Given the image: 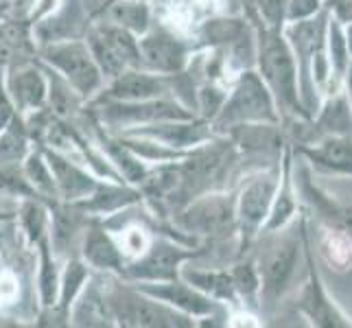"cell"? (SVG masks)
Here are the masks:
<instances>
[{
  "label": "cell",
  "instance_id": "6da1fadb",
  "mask_svg": "<svg viewBox=\"0 0 352 328\" xmlns=\"http://www.w3.org/2000/svg\"><path fill=\"white\" fill-rule=\"evenodd\" d=\"M217 125L234 127L241 123H274V103L270 92L265 90L263 81L248 72L236 86L234 94L217 112Z\"/></svg>",
  "mask_w": 352,
  "mask_h": 328
},
{
  "label": "cell",
  "instance_id": "7a4b0ae2",
  "mask_svg": "<svg viewBox=\"0 0 352 328\" xmlns=\"http://www.w3.org/2000/svg\"><path fill=\"white\" fill-rule=\"evenodd\" d=\"M261 70L265 81L287 107H298L296 64L278 31H267L261 42Z\"/></svg>",
  "mask_w": 352,
  "mask_h": 328
},
{
  "label": "cell",
  "instance_id": "3957f363",
  "mask_svg": "<svg viewBox=\"0 0 352 328\" xmlns=\"http://www.w3.org/2000/svg\"><path fill=\"white\" fill-rule=\"evenodd\" d=\"M90 53L103 75L118 77L120 72L136 68L140 64L138 44L131 40V33L120 27H101L90 33Z\"/></svg>",
  "mask_w": 352,
  "mask_h": 328
},
{
  "label": "cell",
  "instance_id": "277c9868",
  "mask_svg": "<svg viewBox=\"0 0 352 328\" xmlns=\"http://www.w3.org/2000/svg\"><path fill=\"white\" fill-rule=\"evenodd\" d=\"M46 62L55 66L66 81L75 88L79 94H92L101 83V68L96 66L90 48L77 42H64L53 44L46 48Z\"/></svg>",
  "mask_w": 352,
  "mask_h": 328
},
{
  "label": "cell",
  "instance_id": "5b68a950",
  "mask_svg": "<svg viewBox=\"0 0 352 328\" xmlns=\"http://www.w3.org/2000/svg\"><path fill=\"white\" fill-rule=\"evenodd\" d=\"M110 309L120 320V324L127 326H186V322L168 311L166 307L157 305L153 300H147L131 291H114L107 298Z\"/></svg>",
  "mask_w": 352,
  "mask_h": 328
},
{
  "label": "cell",
  "instance_id": "8992f818",
  "mask_svg": "<svg viewBox=\"0 0 352 328\" xmlns=\"http://www.w3.org/2000/svg\"><path fill=\"white\" fill-rule=\"evenodd\" d=\"M138 51H140V62H144L151 70L168 72V75L179 72L186 62L184 44L166 31H153L149 35H144V40H140L138 44Z\"/></svg>",
  "mask_w": 352,
  "mask_h": 328
},
{
  "label": "cell",
  "instance_id": "52a82bcc",
  "mask_svg": "<svg viewBox=\"0 0 352 328\" xmlns=\"http://www.w3.org/2000/svg\"><path fill=\"white\" fill-rule=\"evenodd\" d=\"M179 221L188 230H195V232H201V234H221L232 228L234 215L228 199L208 197L204 201H197L195 206H190V208L182 215Z\"/></svg>",
  "mask_w": 352,
  "mask_h": 328
},
{
  "label": "cell",
  "instance_id": "ba28073f",
  "mask_svg": "<svg viewBox=\"0 0 352 328\" xmlns=\"http://www.w3.org/2000/svg\"><path fill=\"white\" fill-rule=\"evenodd\" d=\"M103 116L112 123H147V120L155 118H177V120H186L188 114L182 112L175 103H166V101H127V103H116V105H107L103 109Z\"/></svg>",
  "mask_w": 352,
  "mask_h": 328
},
{
  "label": "cell",
  "instance_id": "9c48e42d",
  "mask_svg": "<svg viewBox=\"0 0 352 328\" xmlns=\"http://www.w3.org/2000/svg\"><path fill=\"white\" fill-rule=\"evenodd\" d=\"M296 256H298V243L294 239H283L274 248L267 250L263 259L265 296L274 298L285 289L291 272H294Z\"/></svg>",
  "mask_w": 352,
  "mask_h": 328
},
{
  "label": "cell",
  "instance_id": "30bf717a",
  "mask_svg": "<svg viewBox=\"0 0 352 328\" xmlns=\"http://www.w3.org/2000/svg\"><path fill=\"white\" fill-rule=\"evenodd\" d=\"M226 155H230L226 147H208L197 151L179 171L182 190L190 195V193H197L199 188L208 186L226 164Z\"/></svg>",
  "mask_w": 352,
  "mask_h": 328
},
{
  "label": "cell",
  "instance_id": "8fae6325",
  "mask_svg": "<svg viewBox=\"0 0 352 328\" xmlns=\"http://www.w3.org/2000/svg\"><path fill=\"white\" fill-rule=\"evenodd\" d=\"M186 259V254L168 243H155L151 252L138 265H133L129 274L144 281H173L177 265Z\"/></svg>",
  "mask_w": 352,
  "mask_h": 328
},
{
  "label": "cell",
  "instance_id": "7c38bea8",
  "mask_svg": "<svg viewBox=\"0 0 352 328\" xmlns=\"http://www.w3.org/2000/svg\"><path fill=\"white\" fill-rule=\"evenodd\" d=\"M164 90L166 83L160 77L142 75V72H133L129 68L116 77L114 86L110 88V96L123 101H147L157 94H162Z\"/></svg>",
  "mask_w": 352,
  "mask_h": 328
},
{
  "label": "cell",
  "instance_id": "4fadbf2b",
  "mask_svg": "<svg viewBox=\"0 0 352 328\" xmlns=\"http://www.w3.org/2000/svg\"><path fill=\"white\" fill-rule=\"evenodd\" d=\"M276 190V179L274 177H258L243 190L241 201H239V215L248 226H258L267 217L270 204Z\"/></svg>",
  "mask_w": 352,
  "mask_h": 328
},
{
  "label": "cell",
  "instance_id": "5bb4252c",
  "mask_svg": "<svg viewBox=\"0 0 352 328\" xmlns=\"http://www.w3.org/2000/svg\"><path fill=\"white\" fill-rule=\"evenodd\" d=\"M149 296L157 298V300H164L168 305H173L182 311L186 313H192V315H204V313H210L212 311V305L210 300L197 294L195 289H190L186 285H179V283H168V285H149L144 287Z\"/></svg>",
  "mask_w": 352,
  "mask_h": 328
},
{
  "label": "cell",
  "instance_id": "9a60e30c",
  "mask_svg": "<svg viewBox=\"0 0 352 328\" xmlns=\"http://www.w3.org/2000/svg\"><path fill=\"white\" fill-rule=\"evenodd\" d=\"M232 136L236 144L245 151H278L283 144L280 133L267 123H241L232 127Z\"/></svg>",
  "mask_w": 352,
  "mask_h": 328
},
{
  "label": "cell",
  "instance_id": "2e32d148",
  "mask_svg": "<svg viewBox=\"0 0 352 328\" xmlns=\"http://www.w3.org/2000/svg\"><path fill=\"white\" fill-rule=\"evenodd\" d=\"M11 92L22 107H40L46 96V83L33 68H18L11 72Z\"/></svg>",
  "mask_w": 352,
  "mask_h": 328
},
{
  "label": "cell",
  "instance_id": "e0dca14e",
  "mask_svg": "<svg viewBox=\"0 0 352 328\" xmlns=\"http://www.w3.org/2000/svg\"><path fill=\"white\" fill-rule=\"evenodd\" d=\"M51 168H53V175L57 179L59 188H62L66 197L75 199V197H83V195H88V193H92L94 188L92 179L86 173H81L77 166L62 160V157L51 155Z\"/></svg>",
  "mask_w": 352,
  "mask_h": 328
},
{
  "label": "cell",
  "instance_id": "ac0fdd59",
  "mask_svg": "<svg viewBox=\"0 0 352 328\" xmlns=\"http://www.w3.org/2000/svg\"><path fill=\"white\" fill-rule=\"evenodd\" d=\"M31 53L29 35L24 24L9 22L0 27V62L3 64H18Z\"/></svg>",
  "mask_w": 352,
  "mask_h": 328
},
{
  "label": "cell",
  "instance_id": "d6986e66",
  "mask_svg": "<svg viewBox=\"0 0 352 328\" xmlns=\"http://www.w3.org/2000/svg\"><path fill=\"white\" fill-rule=\"evenodd\" d=\"M110 20L129 33H144L149 27V9L140 0H120L110 7Z\"/></svg>",
  "mask_w": 352,
  "mask_h": 328
},
{
  "label": "cell",
  "instance_id": "ffe728a7",
  "mask_svg": "<svg viewBox=\"0 0 352 328\" xmlns=\"http://www.w3.org/2000/svg\"><path fill=\"white\" fill-rule=\"evenodd\" d=\"M315 162L339 168V171H352V140L346 136H333L318 151L309 153Z\"/></svg>",
  "mask_w": 352,
  "mask_h": 328
},
{
  "label": "cell",
  "instance_id": "44dd1931",
  "mask_svg": "<svg viewBox=\"0 0 352 328\" xmlns=\"http://www.w3.org/2000/svg\"><path fill=\"white\" fill-rule=\"evenodd\" d=\"M305 309L309 311V315L313 318L315 324H320V326H344L342 318H339V315L333 311V307L329 305V300L324 298L322 289L318 287V281H315L307 291Z\"/></svg>",
  "mask_w": 352,
  "mask_h": 328
},
{
  "label": "cell",
  "instance_id": "7402d4cb",
  "mask_svg": "<svg viewBox=\"0 0 352 328\" xmlns=\"http://www.w3.org/2000/svg\"><path fill=\"white\" fill-rule=\"evenodd\" d=\"M86 256L90 263L99 267H118L120 256L116 248L112 245V241L107 239L101 230H92L86 241Z\"/></svg>",
  "mask_w": 352,
  "mask_h": 328
},
{
  "label": "cell",
  "instance_id": "603a6c76",
  "mask_svg": "<svg viewBox=\"0 0 352 328\" xmlns=\"http://www.w3.org/2000/svg\"><path fill=\"white\" fill-rule=\"evenodd\" d=\"M147 133L173 144V147H186V144H195L206 138L204 125H168V127L147 129Z\"/></svg>",
  "mask_w": 352,
  "mask_h": 328
},
{
  "label": "cell",
  "instance_id": "cb8c5ba5",
  "mask_svg": "<svg viewBox=\"0 0 352 328\" xmlns=\"http://www.w3.org/2000/svg\"><path fill=\"white\" fill-rule=\"evenodd\" d=\"M186 281L192 287H199L204 291H210L214 296L221 298H232L234 294V285H232V276L228 274H208V272H186Z\"/></svg>",
  "mask_w": 352,
  "mask_h": 328
},
{
  "label": "cell",
  "instance_id": "d4e9b609",
  "mask_svg": "<svg viewBox=\"0 0 352 328\" xmlns=\"http://www.w3.org/2000/svg\"><path fill=\"white\" fill-rule=\"evenodd\" d=\"M320 125L335 133V136H346V133L352 131V116H350V109L346 99H335L329 107L324 109Z\"/></svg>",
  "mask_w": 352,
  "mask_h": 328
},
{
  "label": "cell",
  "instance_id": "484cf974",
  "mask_svg": "<svg viewBox=\"0 0 352 328\" xmlns=\"http://www.w3.org/2000/svg\"><path fill=\"white\" fill-rule=\"evenodd\" d=\"M204 35L210 42H234L243 35V27L236 20H212L204 27Z\"/></svg>",
  "mask_w": 352,
  "mask_h": 328
},
{
  "label": "cell",
  "instance_id": "4316f807",
  "mask_svg": "<svg viewBox=\"0 0 352 328\" xmlns=\"http://www.w3.org/2000/svg\"><path fill=\"white\" fill-rule=\"evenodd\" d=\"M232 285H234V289H239L241 294H245V296L256 291L258 281H256V274H254V270H252V265H239L236 267L234 274H232Z\"/></svg>",
  "mask_w": 352,
  "mask_h": 328
},
{
  "label": "cell",
  "instance_id": "83f0119b",
  "mask_svg": "<svg viewBox=\"0 0 352 328\" xmlns=\"http://www.w3.org/2000/svg\"><path fill=\"white\" fill-rule=\"evenodd\" d=\"M83 278H86V267L81 263H70L68 270H66V276H64V302L68 305V300L77 294L79 285L83 283Z\"/></svg>",
  "mask_w": 352,
  "mask_h": 328
},
{
  "label": "cell",
  "instance_id": "f1b7e54d",
  "mask_svg": "<svg viewBox=\"0 0 352 328\" xmlns=\"http://www.w3.org/2000/svg\"><path fill=\"white\" fill-rule=\"evenodd\" d=\"M331 55H333L335 70L342 75L346 68V40L342 35V29H339L337 24L331 27Z\"/></svg>",
  "mask_w": 352,
  "mask_h": 328
},
{
  "label": "cell",
  "instance_id": "f546056e",
  "mask_svg": "<svg viewBox=\"0 0 352 328\" xmlns=\"http://www.w3.org/2000/svg\"><path fill=\"white\" fill-rule=\"evenodd\" d=\"M27 171H29V177L38 184L40 188L44 190H51L53 188V179H51V173H48V168L44 166V162L40 157H31L29 164H27Z\"/></svg>",
  "mask_w": 352,
  "mask_h": 328
},
{
  "label": "cell",
  "instance_id": "4dcf8cb0",
  "mask_svg": "<svg viewBox=\"0 0 352 328\" xmlns=\"http://www.w3.org/2000/svg\"><path fill=\"white\" fill-rule=\"evenodd\" d=\"M55 289H57V281H55V270L53 265L48 263V256L44 252V272H42V294H44V300L51 305L53 298H55Z\"/></svg>",
  "mask_w": 352,
  "mask_h": 328
},
{
  "label": "cell",
  "instance_id": "1f68e13d",
  "mask_svg": "<svg viewBox=\"0 0 352 328\" xmlns=\"http://www.w3.org/2000/svg\"><path fill=\"white\" fill-rule=\"evenodd\" d=\"M258 3H261V11H263V16L267 18V22L278 24L283 20L287 0H258Z\"/></svg>",
  "mask_w": 352,
  "mask_h": 328
},
{
  "label": "cell",
  "instance_id": "d6a6232c",
  "mask_svg": "<svg viewBox=\"0 0 352 328\" xmlns=\"http://www.w3.org/2000/svg\"><path fill=\"white\" fill-rule=\"evenodd\" d=\"M315 11H318V0H291L289 18L302 20V18H309L311 14H315Z\"/></svg>",
  "mask_w": 352,
  "mask_h": 328
},
{
  "label": "cell",
  "instance_id": "836d02e7",
  "mask_svg": "<svg viewBox=\"0 0 352 328\" xmlns=\"http://www.w3.org/2000/svg\"><path fill=\"white\" fill-rule=\"evenodd\" d=\"M24 149V140L14 136V133H9V136L3 138V142H0V157H7V160H14V157H18Z\"/></svg>",
  "mask_w": 352,
  "mask_h": 328
},
{
  "label": "cell",
  "instance_id": "e575fe53",
  "mask_svg": "<svg viewBox=\"0 0 352 328\" xmlns=\"http://www.w3.org/2000/svg\"><path fill=\"white\" fill-rule=\"evenodd\" d=\"M201 103H204V109L206 114L214 116L217 112L221 109V103H223V96L217 92V90H204L201 92Z\"/></svg>",
  "mask_w": 352,
  "mask_h": 328
},
{
  "label": "cell",
  "instance_id": "d590c367",
  "mask_svg": "<svg viewBox=\"0 0 352 328\" xmlns=\"http://www.w3.org/2000/svg\"><path fill=\"white\" fill-rule=\"evenodd\" d=\"M333 215L346 226V230L352 237V208H333Z\"/></svg>",
  "mask_w": 352,
  "mask_h": 328
},
{
  "label": "cell",
  "instance_id": "8d00e7d4",
  "mask_svg": "<svg viewBox=\"0 0 352 328\" xmlns=\"http://www.w3.org/2000/svg\"><path fill=\"white\" fill-rule=\"evenodd\" d=\"M348 86H350V96H352V70H350V79H348Z\"/></svg>",
  "mask_w": 352,
  "mask_h": 328
}]
</instances>
